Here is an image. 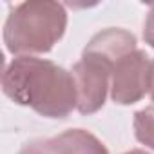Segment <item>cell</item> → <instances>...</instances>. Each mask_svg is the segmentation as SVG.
I'll return each instance as SVG.
<instances>
[{"mask_svg":"<svg viewBox=\"0 0 154 154\" xmlns=\"http://www.w3.org/2000/svg\"><path fill=\"white\" fill-rule=\"evenodd\" d=\"M4 94L18 105H29L45 118H67L76 107L71 71L35 56H17L2 74Z\"/></svg>","mask_w":154,"mask_h":154,"instance_id":"obj_1","label":"cell"},{"mask_svg":"<svg viewBox=\"0 0 154 154\" xmlns=\"http://www.w3.org/2000/svg\"><path fill=\"white\" fill-rule=\"evenodd\" d=\"M67 27V11L51 0L22 2L11 9L4 26V44L9 53L31 56L49 53L63 36Z\"/></svg>","mask_w":154,"mask_h":154,"instance_id":"obj_2","label":"cell"},{"mask_svg":"<svg viewBox=\"0 0 154 154\" xmlns=\"http://www.w3.org/2000/svg\"><path fill=\"white\" fill-rule=\"evenodd\" d=\"M76 87V109L82 114H94L105 103L107 91L111 89L112 63L94 54H82L71 69Z\"/></svg>","mask_w":154,"mask_h":154,"instance_id":"obj_3","label":"cell"},{"mask_svg":"<svg viewBox=\"0 0 154 154\" xmlns=\"http://www.w3.org/2000/svg\"><path fill=\"white\" fill-rule=\"evenodd\" d=\"M150 60L145 51L136 49L122 56L111 74V98L120 105H132L147 93Z\"/></svg>","mask_w":154,"mask_h":154,"instance_id":"obj_4","label":"cell"},{"mask_svg":"<svg viewBox=\"0 0 154 154\" xmlns=\"http://www.w3.org/2000/svg\"><path fill=\"white\" fill-rule=\"evenodd\" d=\"M136 49H138L136 36L132 33H129L125 29H118V27H109V29L96 33L85 45L84 53L103 58L109 63H112V67H114V63L122 56H125Z\"/></svg>","mask_w":154,"mask_h":154,"instance_id":"obj_5","label":"cell"},{"mask_svg":"<svg viewBox=\"0 0 154 154\" xmlns=\"http://www.w3.org/2000/svg\"><path fill=\"white\" fill-rule=\"evenodd\" d=\"M56 154H109L107 147L89 131L69 129L49 140Z\"/></svg>","mask_w":154,"mask_h":154,"instance_id":"obj_6","label":"cell"},{"mask_svg":"<svg viewBox=\"0 0 154 154\" xmlns=\"http://www.w3.org/2000/svg\"><path fill=\"white\" fill-rule=\"evenodd\" d=\"M134 136L140 143L154 150V105L134 112Z\"/></svg>","mask_w":154,"mask_h":154,"instance_id":"obj_7","label":"cell"},{"mask_svg":"<svg viewBox=\"0 0 154 154\" xmlns=\"http://www.w3.org/2000/svg\"><path fill=\"white\" fill-rule=\"evenodd\" d=\"M18 154H56V152L53 150L49 140H35L24 145Z\"/></svg>","mask_w":154,"mask_h":154,"instance_id":"obj_8","label":"cell"},{"mask_svg":"<svg viewBox=\"0 0 154 154\" xmlns=\"http://www.w3.org/2000/svg\"><path fill=\"white\" fill-rule=\"evenodd\" d=\"M143 40L154 47V4L150 6L149 9V15H147V20H145V27H143Z\"/></svg>","mask_w":154,"mask_h":154,"instance_id":"obj_9","label":"cell"},{"mask_svg":"<svg viewBox=\"0 0 154 154\" xmlns=\"http://www.w3.org/2000/svg\"><path fill=\"white\" fill-rule=\"evenodd\" d=\"M147 93L154 102V60H150L149 65V82H147Z\"/></svg>","mask_w":154,"mask_h":154,"instance_id":"obj_10","label":"cell"},{"mask_svg":"<svg viewBox=\"0 0 154 154\" xmlns=\"http://www.w3.org/2000/svg\"><path fill=\"white\" fill-rule=\"evenodd\" d=\"M125 154H149V152H145V150H141V149H134V150H129V152H125Z\"/></svg>","mask_w":154,"mask_h":154,"instance_id":"obj_11","label":"cell"}]
</instances>
